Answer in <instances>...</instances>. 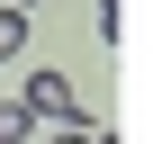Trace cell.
Returning <instances> with one entry per match:
<instances>
[{"mask_svg":"<svg viewBox=\"0 0 153 144\" xmlns=\"http://www.w3.org/2000/svg\"><path fill=\"white\" fill-rule=\"evenodd\" d=\"M36 126H81V99H72V81L63 72H27V99H18Z\"/></svg>","mask_w":153,"mask_h":144,"instance_id":"6da1fadb","label":"cell"},{"mask_svg":"<svg viewBox=\"0 0 153 144\" xmlns=\"http://www.w3.org/2000/svg\"><path fill=\"white\" fill-rule=\"evenodd\" d=\"M9 9H27V0H9Z\"/></svg>","mask_w":153,"mask_h":144,"instance_id":"5b68a950","label":"cell"},{"mask_svg":"<svg viewBox=\"0 0 153 144\" xmlns=\"http://www.w3.org/2000/svg\"><path fill=\"white\" fill-rule=\"evenodd\" d=\"M18 54H27V9L0 0V63H18Z\"/></svg>","mask_w":153,"mask_h":144,"instance_id":"7a4b0ae2","label":"cell"},{"mask_svg":"<svg viewBox=\"0 0 153 144\" xmlns=\"http://www.w3.org/2000/svg\"><path fill=\"white\" fill-rule=\"evenodd\" d=\"M54 144H117V135H108V126H90V117H81V126H54Z\"/></svg>","mask_w":153,"mask_h":144,"instance_id":"277c9868","label":"cell"},{"mask_svg":"<svg viewBox=\"0 0 153 144\" xmlns=\"http://www.w3.org/2000/svg\"><path fill=\"white\" fill-rule=\"evenodd\" d=\"M27 126H36V117H27L18 99H9V108H0V144H27Z\"/></svg>","mask_w":153,"mask_h":144,"instance_id":"3957f363","label":"cell"}]
</instances>
